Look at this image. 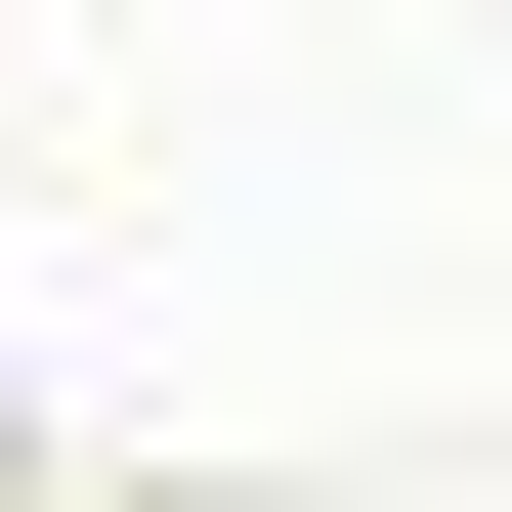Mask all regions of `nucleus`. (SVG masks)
<instances>
[]
</instances>
